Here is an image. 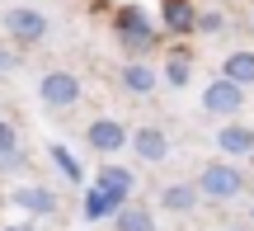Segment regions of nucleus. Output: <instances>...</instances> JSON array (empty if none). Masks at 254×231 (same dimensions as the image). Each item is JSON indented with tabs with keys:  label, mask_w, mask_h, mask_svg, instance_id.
<instances>
[{
	"label": "nucleus",
	"mask_w": 254,
	"mask_h": 231,
	"mask_svg": "<svg viewBox=\"0 0 254 231\" xmlns=\"http://www.w3.org/2000/svg\"><path fill=\"white\" fill-rule=\"evenodd\" d=\"M198 194L212 198V203H231V198L245 194V175H240L236 165H226V160H212L198 175Z\"/></svg>",
	"instance_id": "obj_1"
},
{
	"label": "nucleus",
	"mask_w": 254,
	"mask_h": 231,
	"mask_svg": "<svg viewBox=\"0 0 254 231\" xmlns=\"http://www.w3.org/2000/svg\"><path fill=\"white\" fill-rule=\"evenodd\" d=\"M38 99H43L47 109H75V104H80V80H75L71 71H47L43 80H38Z\"/></svg>",
	"instance_id": "obj_2"
},
{
	"label": "nucleus",
	"mask_w": 254,
	"mask_h": 231,
	"mask_svg": "<svg viewBox=\"0 0 254 231\" xmlns=\"http://www.w3.org/2000/svg\"><path fill=\"white\" fill-rule=\"evenodd\" d=\"M5 28H9L14 43L33 47V43H43V38H47V14H43V9H33V5H14L5 14Z\"/></svg>",
	"instance_id": "obj_3"
},
{
	"label": "nucleus",
	"mask_w": 254,
	"mask_h": 231,
	"mask_svg": "<svg viewBox=\"0 0 254 231\" xmlns=\"http://www.w3.org/2000/svg\"><path fill=\"white\" fill-rule=\"evenodd\" d=\"M240 104H245V85L226 80V76H217V80L202 90V109H207V113H217V118H236V113H240Z\"/></svg>",
	"instance_id": "obj_4"
},
{
	"label": "nucleus",
	"mask_w": 254,
	"mask_h": 231,
	"mask_svg": "<svg viewBox=\"0 0 254 231\" xmlns=\"http://www.w3.org/2000/svg\"><path fill=\"white\" fill-rule=\"evenodd\" d=\"M132 203L127 194H118V189H104V184H90V194H85V222H104V217H118L123 208Z\"/></svg>",
	"instance_id": "obj_5"
},
{
	"label": "nucleus",
	"mask_w": 254,
	"mask_h": 231,
	"mask_svg": "<svg viewBox=\"0 0 254 231\" xmlns=\"http://www.w3.org/2000/svg\"><path fill=\"white\" fill-rule=\"evenodd\" d=\"M85 142H90L99 156H113V151H123L132 137H127V128H123L118 118H94L90 128H85Z\"/></svg>",
	"instance_id": "obj_6"
},
{
	"label": "nucleus",
	"mask_w": 254,
	"mask_h": 231,
	"mask_svg": "<svg viewBox=\"0 0 254 231\" xmlns=\"http://www.w3.org/2000/svg\"><path fill=\"white\" fill-rule=\"evenodd\" d=\"M132 151H136V160L141 165H160L165 156H170V137H165V128H136L132 132Z\"/></svg>",
	"instance_id": "obj_7"
},
{
	"label": "nucleus",
	"mask_w": 254,
	"mask_h": 231,
	"mask_svg": "<svg viewBox=\"0 0 254 231\" xmlns=\"http://www.w3.org/2000/svg\"><path fill=\"white\" fill-rule=\"evenodd\" d=\"M118 38H123L127 52H141V47H151V43H155V28L146 24L141 9H123V14H118Z\"/></svg>",
	"instance_id": "obj_8"
},
{
	"label": "nucleus",
	"mask_w": 254,
	"mask_h": 231,
	"mask_svg": "<svg viewBox=\"0 0 254 231\" xmlns=\"http://www.w3.org/2000/svg\"><path fill=\"white\" fill-rule=\"evenodd\" d=\"M14 203L24 208L28 217H52V213H57V194H52V189H43V184H24V189H14Z\"/></svg>",
	"instance_id": "obj_9"
},
{
	"label": "nucleus",
	"mask_w": 254,
	"mask_h": 231,
	"mask_svg": "<svg viewBox=\"0 0 254 231\" xmlns=\"http://www.w3.org/2000/svg\"><path fill=\"white\" fill-rule=\"evenodd\" d=\"M217 147L226 151V156H254V128H245V123H226V128L217 132Z\"/></svg>",
	"instance_id": "obj_10"
},
{
	"label": "nucleus",
	"mask_w": 254,
	"mask_h": 231,
	"mask_svg": "<svg viewBox=\"0 0 254 231\" xmlns=\"http://www.w3.org/2000/svg\"><path fill=\"white\" fill-rule=\"evenodd\" d=\"M198 184H165L160 189V208H165V213H193V208H198Z\"/></svg>",
	"instance_id": "obj_11"
},
{
	"label": "nucleus",
	"mask_w": 254,
	"mask_h": 231,
	"mask_svg": "<svg viewBox=\"0 0 254 231\" xmlns=\"http://www.w3.org/2000/svg\"><path fill=\"white\" fill-rule=\"evenodd\" d=\"M0 170H24L19 132H14V123H5V118H0Z\"/></svg>",
	"instance_id": "obj_12"
},
{
	"label": "nucleus",
	"mask_w": 254,
	"mask_h": 231,
	"mask_svg": "<svg viewBox=\"0 0 254 231\" xmlns=\"http://www.w3.org/2000/svg\"><path fill=\"white\" fill-rule=\"evenodd\" d=\"M113 227L118 231H155V213L146 203H127L118 217H113Z\"/></svg>",
	"instance_id": "obj_13"
},
{
	"label": "nucleus",
	"mask_w": 254,
	"mask_h": 231,
	"mask_svg": "<svg viewBox=\"0 0 254 231\" xmlns=\"http://www.w3.org/2000/svg\"><path fill=\"white\" fill-rule=\"evenodd\" d=\"M123 90L127 94H151L155 90V71L146 62H127L123 66Z\"/></svg>",
	"instance_id": "obj_14"
},
{
	"label": "nucleus",
	"mask_w": 254,
	"mask_h": 231,
	"mask_svg": "<svg viewBox=\"0 0 254 231\" xmlns=\"http://www.w3.org/2000/svg\"><path fill=\"white\" fill-rule=\"evenodd\" d=\"M221 76L236 85H254V52H231L226 66H221Z\"/></svg>",
	"instance_id": "obj_15"
},
{
	"label": "nucleus",
	"mask_w": 254,
	"mask_h": 231,
	"mask_svg": "<svg viewBox=\"0 0 254 231\" xmlns=\"http://www.w3.org/2000/svg\"><path fill=\"white\" fill-rule=\"evenodd\" d=\"M165 24H170L174 33H189V28H198L193 5H189V0H165Z\"/></svg>",
	"instance_id": "obj_16"
},
{
	"label": "nucleus",
	"mask_w": 254,
	"mask_h": 231,
	"mask_svg": "<svg viewBox=\"0 0 254 231\" xmlns=\"http://www.w3.org/2000/svg\"><path fill=\"white\" fill-rule=\"evenodd\" d=\"M47 156H52V165L66 175V184H80V160H75L71 151L62 147V142H52V147H47Z\"/></svg>",
	"instance_id": "obj_17"
},
{
	"label": "nucleus",
	"mask_w": 254,
	"mask_h": 231,
	"mask_svg": "<svg viewBox=\"0 0 254 231\" xmlns=\"http://www.w3.org/2000/svg\"><path fill=\"white\" fill-rule=\"evenodd\" d=\"M94 184H104V189H118V194H127V198H132V170H123V165H104Z\"/></svg>",
	"instance_id": "obj_18"
},
{
	"label": "nucleus",
	"mask_w": 254,
	"mask_h": 231,
	"mask_svg": "<svg viewBox=\"0 0 254 231\" xmlns=\"http://www.w3.org/2000/svg\"><path fill=\"white\" fill-rule=\"evenodd\" d=\"M165 80H170L174 90H184V85H189V57H170V66H165Z\"/></svg>",
	"instance_id": "obj_19"
},
{
	"label": "nucleus",
	"mask_w": 254,
	"mask_h": 231,
	"mask_svg": "<svg viewBox=\"0 0 254 231\" xmlns=\"http://www.w3.org/2000/svg\"><path fill=\"white\" fill-rule=\"evenodd\" d=\"M198 28H202V33H217V28H221V14H217V9H207V14L198 19Z\"/></svg>",
	"instance_id": "obj_20"
},
{
	"label": "nucleus",
	"mask_w": 254,
	"mask_h": 231,
	"mask_svg": "<svg viewBox=\"0 0 254 231\" xmlns=\"http://www.w3.org/2000/svg\"><path fill=\"white\" fill-rule=\"evenodd\" d=\"M0 71H14V52H5V47H0Z\"/></svg>",
	"instance_id": "obj_21"
},
{
	"label": "nucleus",
	"mask_w": 254,
	"mask_h": 231,
	"mask_svg": "<svg viewBox=\"0 0 254 231\" xmlns=\"http://www.w3.org/2000/svg\"><path fill=\"white\" fill-rule=\"evenodd\" d=\"M5 231H38L33 222H14V227H5Z\"/></svg>",
	"instance_id": "obj_22"
}]
</instances>
